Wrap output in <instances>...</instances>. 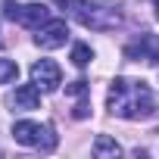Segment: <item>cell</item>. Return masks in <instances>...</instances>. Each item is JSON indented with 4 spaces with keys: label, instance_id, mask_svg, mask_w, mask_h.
Returning <instances> with one entry per match:
<instances>
[{
    "label": "cell",
    "instance_id": "1",
    "mask_svg": "<svg viewBox=\"0 0 159 159\" xmlns=\"http://www.w3.org/2000/svg\"><path fill=\"white\" fill-rule=\"evenodd\" d=\"M106 106L119 119H150L156 112L150 84L147 81H134V78H116L109 84Z\"/></svg>",
    "mask_w": 159,
    "mask_h": 159
},
{
    "label": "cell",
    "instance_id": "2",
    "mask_svg": "<svg viewBox=\"0 0 159 159\" xmlns=\"http://www.w3.org/2000/svg\"><path fill=\"white\" fill-rule=\"evenodd\" d=\"M56 3L72 19H78L84 28H94V31H112L122 22V13L112 3H94V0H56Z\"/></svg>",
    "mask_w": 159,
    "mask_h": 159
},
{
    "label": "cell",
    "instance_id": "3",
    "mask_svg": "<svg viewBox=\"0 0 159 159\" xmlns=\"http://www.w3.org/2000/svg\"><path fill=\"white\" fill-rule=\"evenodd\" d=\"M13 137H16L19 143L34 147V150H44V153L56 150V143H59L53 125H41V122H16V125H13Z\"/></svg>",
    "mask_w": 159,
    "mask_h": 159
},
{
    "label": "cell",
    "instance_id": "4",
    "mask_svg": "<svg viewBox=\"0 0 159 159\" xmlns=\"http://www.w3.org/2000/svg\"><path fill=\"white\" fill-rule=\"evenodd\" d=\"M3 16L25 25V28H41L50 22V10L41 3H16V0H3Z\"/></svg>",
    "mask_w": 159,
    "mask_h": 159
},
{
    "label": "cell",
    "instance_id": "5",
    "mask_svg": "<svg viewBox=\"0 0 159 159\" xmlns=\"http://www.w3.org/2000/svg\"><path fill=\"white\" fill-rule=\"evenodd\" d=\"M125 56L128 59H143L150 66H159V34H140L137 41L125 44Z\"/></svg>",
    "mask_w": 159,
    "mask_h": 159
},
{
    "label": "cell",
    "instance_id": "6",
    "mask_svg": "<svg viewBox=\"0 0 159 159\" xmlns=\"http://www.w3.org/2000/svg\"><path fill=\"white\" fill-rule=\"evenodd\" d=\"M31 81H34L44 94H50V91H56V88H59L62 72H59V66H56L53 59H38V62L31 66Z\"/></svg>",
    "mask_w": 159,
    "mask_h": 159
},
{
    "label": "cell",
    "instance_id": "7",
    "mask_svg": "<svg viewBox=\"0 0 159 159\" xmlns=\"http://www.w3.org/2000/svg\"><path fill=\"white\" fill-rule=\"evenodd\" d=\"M38 47H44V50H56V47H62L66 41H69V28H66V22H59V19H50L47 25H41V31H38Z\"/></svg>",
    "mask_w": 159,
    "mask_h": 159
},
{
    "label": "cell",
    "instance_id": "8",
    "mask_svg": "<svg viewBox=\"0 0 159 159\" xmlns=\"http://www.w3.org/2000/svg\"><path fill=\"white\" fill-rule=\"evenodd\" d=\"M10 106L13 109H38L41 106V88L31 81V84H22V88H16V94L10 97Z\"/></svg>",
    "mask_w": 159,
    "mask_h": 159
},
{
    "label": "cell",
    "instance_id": "9",
    "mask_svg": "<svg viewBox=\"0 0 159 159\" xmlns=\"http://www.w3.org/2000/svg\"><path fill=\"white\" fill-rule=\"evenodd\" d=\"M94 156H122V147L112 140V137H106V134H100L97 137V143H94Z\"/></svg>",
    "mask_w": 159,
    "mask_h": 159
},
{
    "label": "cell",
    "instance_id": "10",
    "mask_svg": "<svg viewBox=\"0 0 159 159\" xmlns=\"http://www.w3.org/2000/svg\"><path fill=\"white\" fill-rule=\"evenodd\" d=\"M16 75H19V66H16L13 59H0V84H7V81H13Z\"/></svg>",
    "mask_w": 159,
    "mask_h": 159
},
{
    "label": "cell",
    "instance_id": "11",
    "mask_svg": "<svg viewBox=\"0 0 159 159\" xmlns=\"http://www.w3.org/2000/svg\"><path fill=\"white\" fill-rule=\"evenodd\" d=\"M72 62H75V66H88V62H91V47H88V44H75Z\"/></svg>",
    "mask_w": 159,
    "mask_h": 159
},
{
    "label": "cell",
    "instance_id": "12",
    "mask_svg": "<svg viewBox=\"0 0 159 159\" xmlns=\"http://www.w3.org/2000/svg\"><path fill=\"white\" fill-rule=\"evenodd\" d=\"M66 94H69V97H84V94H88V81H72V84L66 88Z\"/></svg>",
    "mask_w": 159,
    "mask_h": 159
},
{
    "label": "cell",
    "instance_id": "13",
    "mask_svg": "<svg viewBox=\"0 0 159 159\" xmlns=\"http://www.w3.org/2000/svg\"><path fill=\"white\" fill-rule=\"evenodd\" d=\"M153 3H156V10H159V0H153Z\"/></svg>",
    "mask_w": 159,
    "mask_h": 159
}]
</instances>
